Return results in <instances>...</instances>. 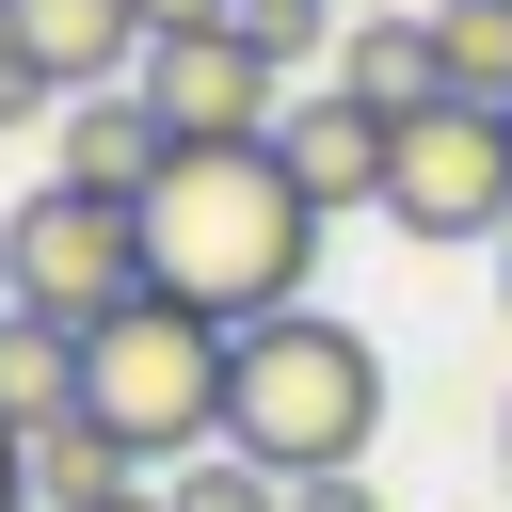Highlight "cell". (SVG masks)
Segmentation results:
<instances>
[{
	"instance_id": "cell-1",
	"label": "cell",
	"mask_w": 512,
	"mask_h": 512,
	"mask_svg": "<svg viewBox=\"0 0 512 512\" xmlns=\"http://www.w3.org/2000/svg\"><path fill=\"white\" fill-rule=\"evenodd\" d=\"M128 224H144V288L192 304V320H224V336L272 320V304H304V256H320V208H304V176L272 144H176Z\"/></svg>"
},
{
	"instance_id": "cell-2",
	"label": "cell",
	"mask_w": 512,
	"mask_h": 512,
	"mask_svg": "<svg viewBox=\"0 0 512 512\" xmlns=\"http://www.w3.org/2000/svg\"><path fill=\"white\" fill-rule=\"evenodd\" d=\"M384 432V352L336 304H272L224 336V448H256L272 480H336Z\"/></svg>"
},
{
	"instance_id": "cell-3",
	"label": "cell",
	"mask_w": 512,
	"mask_h": 512,
	"mask_svg": "<svg viewBox=\"0 0 512 512\" xmlns=\"http://www.w3.org/2000/svg\"><path fill=\"white\" fill-rule=\"evenodd\" d=\"M80 416L160 480V464H192V448H224V320H192V304H112L96 336H80Z\"/></svg>"
},
{
	"instance_id": "cell-4",
	"label": "cell",
	"mask_w": 512,
	"mask_h": 512,
	"mask_svg": "<svg viewBox=\"0 0 512 512\" xmlns=\"http://www.w3.org/2000/svg\"><path fill=\"white\" fill-rule=\"evenodd\" d=\"M384 224L400 240H512V112H480V96H432V112H400L384 128Z\"/></svg>"
},
{
	"instance_id": "cell-5",
	"label": "cell",
	"mask_w": 512,
	"mask_h": 512,
	"mask_svg": "<svg viewBox=\"0 0 512 512\" xmlns=\"http://www.w3.org/2000/svg\"><path fill=\"white\" fill-rule=\"evenodd\" d=\"M0 304H32V320H64V336H96L112 304H144V224L112 208V192H32L16 224H0Z\"/></svg>"
},
{
	"instance_id": "cell-6",
	"label": "cell",
	"mask_w": 512,
	"mask_h": 512,
	"mask_svg": "<svg viewBox=\"0 0 512 512\" xmlns=\"http://www.w3.org/2000/svg\"><path fill=\"white\" fill-rule=\"evenodd\" d=\"M144 112H160L176 144H272L288 64H272L240 16H208V32H160V48H144Z\"/></svg>"
},
{
	"instance_id": "cell-7",
	"label": "cell",
	"mask_w": 512,
	"mask_h": 512,
	"mask_svg": "<svg viewBox=\"0 0 512 512\" xmlns=\"http://www.w3.org/2000/svg\"><path fill=\"white\" fill-rule=\"evenodd\" d=\"M0 48L48 80V96H112V80H144V0H0Z\"/></svg>"
},
{
	"instance_id": "cell-8",
	"label": "cell",
	"mask_w": 512,
	"mask_h": 512,
	"mask_svg": "<svg viewBox=\"0 0 512 512\" xmlns=\"http://www.w3.org/2000/svg\"><path fill=\"white\" fill-rule=\"evenodd\" d=\"M272 160L304 176V208H320V224H336V208H384V112H368V96H336V80L272 112Z\"/></svg>"
},
{
	"instance_id": "cell-9",
	"label": "cell",
	"mask_w": 512,
	"mask_h": 512,
	"mask_svg": "<svg viewBox=\"0 0 512 512\" xmlns=\"http://www.w3.org/2000/svg\"><path fill=\"white\" fill-rule=\"evenodd\" d=\"M176 160V128L144 112V80H112V96H64V192H112V208H144V176Z\"/></svg>"
},
{
	"instance_id": "cell-10",
	"label": "cell",
	"mask_w": 512,
	"mask_h": 512,
	"mask_svg": "<svg viewBox=\"0 0 512 512\" xmlns=\"http://www.w3.org/2000/svg\"><path fill=\"white\" fill-rule=\"evenodd\" d=\"M336 96H368L384 128H400V112H432V96H448L432 16H352V32H336Z\"/></svg>"
},
{
	"instance_id": "cell-11",
	"label": "cell",
	"mask_w": 512,
	"mask_h": 512,
	"mask_svg": "<svg viewBox=\"0 0 512 512\" xmlns=\"http://www.w3.org/2000/svg\"><path fill=\"white\" fill-rule=\"evenodd\" d=\"M48 416H80V336L0 304V432H48Z\"/></svg>"
},
{
	"instance_id": "cell-12",
	"label": "cell",
	"mask_w": 512,
	"mask_h": 512,
	"mask_svg": "<svg viewBox=\"0 0 512 512\" xmlns=\"http://www.w3.org/2000/svg\"><path fill=\"white\" fill-rule=\"evenodd\" d=\"M128 480H144V464H128L96 416H48V432H32V512H96V496H128Z\"/></svg>"
},
{
	"instance_id": "cell-13",
	"label": "cell",
	"mask_w": 512,
	"mask_h": 512,
	"mask_svg": "<svg viewBox=\"0 0 512 512\" xmlns=\"http://www.w3.org/2000/svg\"><path fill=\"white\" fill-rule=\"evenodd\" d=\"M432 64H448V96L512 112V0H432Z\"/></svg>"
},
{
	"instance_id": "cell-14",
	"label": "cell",
	"mask_w": 512,
	"mask_h": 512,
	"mask_svg": "<svg viewBox=\"0 0 512 512\" xmlns=\"http://www.w3.org/2000/svg\"><path fill=\"white\" fill-rule=\"evenodd\" d=\"M160 512H288V480L256 448H192V464H160Z\"/></svg>"
},
{
	"instance_id": "cell-15",
	"label": "cell",
	"mask_w": 512,
	"mask_h": 512,
	"mask_svg": "<svg viewBox=\"0 0 512 512\" xmlns=\"http://www.w3.org/2000/svg\"><path fill=\"white\" fill-rule=\"evenodd\" d=\"M336 16H352V0H240V32H256V48H272V64H304V48H320V32H336Z\"/></svg>"
},
{
	"instance_id": "cell-16",
	"label": "cell",
	"mask_w": 512,
	"mask_h": 512,
	"mask_svg": "<svg viewBox=\"0 0 512 512\" xmlns=\"http://www.w3.org/2000/svg\"><path fill=\"white\" fill-rule=\"evenodd\" d=\"M0 128H64V96H48V80H32L16 48H0Z\"/></svg>"
},
{
	"instance_id": "cell-17",
	"label": "cell",
	"mask_w": 512,
	"mask_h": 512,
	"mask_svg": "<svg viewBox=\"0 0 512 512\" xmlns=\"http://www.w3.org/2000/svg\"><path fill=\"white\" fill-rule=\"evenodd\" d=\"M288 512H384V496H368V464H336V480H288Z\"/></svg>"
},
{
	"instance_id": "cell-18",
	"label": "cell",
	"mask_w": 512,
	"mask_h": 512,
	"mask_svg": "<svg viewBox=\"0 0 512 512\" xmlns=\"http://www.w3.org/2000/svg\"><path fill=\"white\" fill-rule=\"evenodd\" d=\"M208 16H240V0H144V32H208Z\"/></svg>"
},
{
	"instance_id": "cell-19",
	"label": "cell",
	"mask_w": 512,
	"mask_h": 512,
	"mask_svg": "<svg viewBox=\"0 0 512 512\" xmlns=\"http://www.w3.org/2000/svg\"><path fill=\"white\" fill-rule=\"evenodd\" d=\"M0 512H32V432H0Z\"/></svg>"
},
{
	"instance_id": "cell-20",
	"label": "cell",
	"mask_w": 512,
	"mask_h": 512,
	"mask_svg": "<svg viewBox=\"0 0 512 512\" xmlns=\"http://www.w3.org/2000/svg\"><path fill=\"white\" fill-rule=\"evenodd\" d=\"M96 512H160V480H128V496H96Z\"/></svg>"
},
{
	"instance_id": "cell-21",
	"label": "cell",
	"mask_w": 512,
	"mask_h": 512,
	"mask_svg": "<svg viewBox=\"0 0 512 512\" xmlns=\"http://www.w3.org/2000/svg\"><path fill=\"white\" fill-rule=\"evenodd\" d=\"M352 16H432V0H352Z\"/></svg>"
},
{
	"instance_id": "cell-22",
	"label": "cell",
	"mask_w": 512,
	"mask_h": 512,
	"mask_svg": "<svg viewBox=\"0 0 512 512\" xmlns=\"http://www.w3.org/2000/svg\"><path fill=\"white\" fill-rule=\"evenodd\" d=\"M496 304H512V240H496Z\"/></svg>"
},
{
	"instance_id": "cell-23",
	"label": "cell",
	"mask_w": 512,
	"mask_h": 512,
	"mask_svg": "<svg viewBox=\"0 0 512 512\" xmlns=\"http://www.w3.org/2000/svg\"><path fill=\"white\" fill-rule=\"evenodd\" d=\"M496 464H512V416H496Z\"/></svg>"
}]
</instances>
